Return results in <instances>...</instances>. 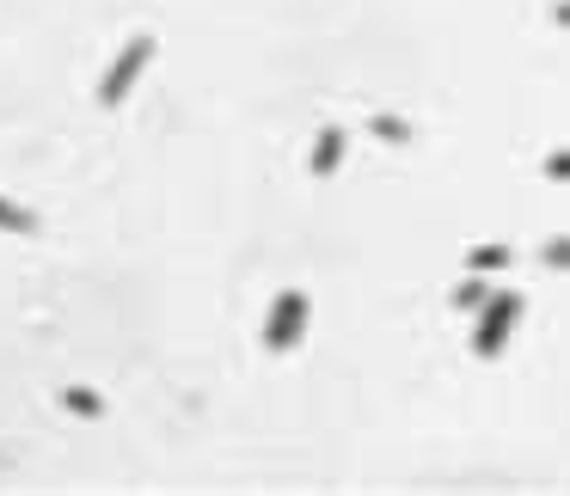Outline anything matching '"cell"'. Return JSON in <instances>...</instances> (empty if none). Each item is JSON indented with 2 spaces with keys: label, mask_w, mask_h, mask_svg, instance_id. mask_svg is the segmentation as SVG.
Listing matches in <instances>:
<instances>
[{
  "label": "cell",
  "mask_w": 570,
  "mask_h": 496,
  "mask_svg": "<svg viewBox=\"0 0 570 496\" xmlns=\"http://www.w3.org/2000/svg\"><path fill=\"white\" fill-rule=\"evenodd\" d=\"M154 62V38L148 31H136V38L124 43V50H117V62L105 68V80H99V105H124L129 99V87H136L141 80V68Z\"/></svg>",
  "instance_id": "cell-1"
},
{
  "label": "cell",
  "mask_w": 570,
  "mask_h": 496,
  "mask_svg": "<svg viewBox=\"0 0 570 496\" xmlns=\"http://www.w3.org/2000/svg\"><path fill=\"white\" fill-rule=\"evenodd\" d=\"M515 319H521V295H491L479 307V331H472V349L479 356H503V344H509V331H515Z\"/></svg>",
  "instance_id": "cell-2"
},
{
  "label": "cell",
  "mask_w": 570,
  "mask_h": 496,
  "mask_svg": "<svg viewBox=\"0 0 570 496\" xmlns=\"http://www.w3.org/2000/svg\"><path fill=\"white\" fill-rule=\"evenodd\" d=\"M301 331H307V295L301 288H283L276 295V307H271V319H264V349H295L301 344Z\"/></svg>",
  "instance_id": "cell-3"
},
{
  "label": "cell",
  "mask_w": 570,
  "mask_h": 496,
  "mask_svg": "<svg viewBox=\"0 0 570 496\" xmlns=\"http://www.w3.org/2000/svg\"><path fill=\"white\" fill-rule=\"evenodd\" d=\"M337 160H344V129H320V141H313V178H332Z\"/></svg>",
  "instance_id": "cell-4"
},
{
  "label": "cell",
  "mask_w": 570,
  "mask_h": 496,
  "mask_svg": "<svg viewBox=\"0 0 570 496\" xmlns=\"http://www.w3.org/2000/svg\"><path fill=\"white\" fill-rule=\"evenodd\" d=\"M509 258H515L509 246H472V251H466V270L491 276V270H509Z\"/></svg>",
  "instance_id": "cell-5"
},
{
  "label": "cell",
  "mask_w": 570,
  "mask_h": 496,
  "mask_svg": "<svg viewBox=\"0 0 570 496\" xmlns=\"http://www.w3.org/2000/svg\"><path fill=\"white\" fill-rule=\"evenodd\" d=\"M0 234H38V215L19 209L13 197H0Z\"/></svg>",
  "instance_id": "cell-6"
},
{
  "label": "cell",
  "mask_w": 570,
  "mask_h": 496,
  "mask_svg": "<svg viewBox=\"0 0 570 496\" xmlns=\"http://www.w3.org/2000/svg\"><path fill=\"white\" fill-rule=\"evenodd\" d=\"M62 405L75 410V417H105V398L92 393V386H68V393H62Z\"/></svg>",
  "instance_id": "cell-7"
},
{
  "label": "cell",
  "mask_w": 570,
  "mask_h": 496,
  "mask_svg": "<svg viewBox=\"0 0 570 496\" xmlns=\"http://www.w3.org/2000/svg\"><path fill=\"white\" fill-rule=\"evenodd\" d=\"M484 300H491V288L479 282V270H472V282H460V288H454V307H460V313H479Z\"/></svg>",
  "instance_id": "cell-8"
},
{
  "label": "cell",
  "mask_w": 570,
  "mask_h": 496,
  "mask_svg": "<svg viewBox=\"0 0 570 496\" xmlns=\"http://www.w3.org/2000/svg\"><path fill=\"white\" fill-rule=\"evenodd\" d=\"M374 136L393 141V148H405V141H411V123H405V117H374Z\"/></svg>",
  "instance_id": "cell-9"
},
{
  "label": "cell",
  "mask_w": 570,
  "mask_h": 496,
  "mask_svg": "<svg viewBox=\"0 0 570 496\" xmlns=\"http://www.w3.org/2000/svg\"><path fill=\"white\" fill-rule=\"evenodd\" d=\"M540 264H552V270H570V234H564V239H546V246H540Z\"/></svg>",
  "instance_id": "cell-10"
},
{
  "label": "cell",
  "mask_w": 570,
  "mask_h": 496,
  "mask_svg": "<svg viewBox=\"0 0 570 496\" xmlns=\"http://www.w3.org/2000/svg\"><path fill=\"white\" fill-rule=\"evenodd\" d=\"M546 178H552V185H570V148H558L552 160H546Z\"/></svg>",
  "instance_id": "cell-11"
},
{
  "label": "cell",
  "mask_w": 570,
  "mask_h": 496,
  "mask_svg": "<svg viewBox=\"0 0 570 496\" xmlns=\"http://www.w3.org/2000/svg\"><path fill=\"white\" fill-rule=\"evenodd\" d=\"M552 19H558V26L570 31V0H564V7H552Z\"/></svg>",
  "instance_id": "cell-12"
}]
</instances>
